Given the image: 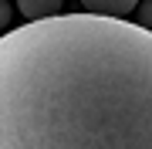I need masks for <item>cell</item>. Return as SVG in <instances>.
I'll use <instances>...</instances> for the list:
<instances>
[{"label": "cell", "instance_id": "cell-1", "mask_svg": "<svg viewBox=\"0 0 152 149\" xmlns=\"http://www.w3.org/2000/svg\"><path fill=\"white\" fill-rule=\"evenodd\" d=\"M0 149H152V31L88 10L7 31Z\"/></svg>", "mask_w": 152, "mask_h": 149}, {"label": "cell", "instance_id": "cell-3", "mask_svg": "<svg viewBox=\"0 0 152 149\" xmlns=\"http://www.w3.org/2000/svg\"><path fill=\"white\" fill-rule=\"evenodd\" d=\"M64 0H17V10L27 21H44V17H54L61 10Z\"/></svg>", "mask_w": 152, "mask_h": 149}, {"label": "cell", "instance_id": "cell-5", "mask_svg": "<svg viewBox=\"0 0 152 149\" xmlns=\"http://www.w3.org/2000/svg\"><path fill=\"white\" fill-rule=\"evenodd\" d=\"M7 21H10V7H7V0H0V31L7 27Z\"/></svg>", "mask_w": 152, "mask_h": 149}, {"label": "cell", "instance_id": "cell-2", "mask_svg": "<svg viewBox=\"0 0 152 149\" xmlns=\"http://www.w3.org/2000/svg\"><path fill=\"white\" fill-rule=\"evenodd\" d=\"M81 7L88 14H102V17H129L139 7V0H81Z\"/></svg>", "mask_w": 152, "mask_h": 149}, {"label": "cell", "instance_id": "cell-4", "mask_svg": "<svg viewBox=\"0 0 152 149\" xmlns=\"http://www.w3.org/2000/svg\"><path fill=\"white\" fill-rule=\"evenodd\" d=\"M142 27L152 31V0H145V4H142Z\"/></svg>", "mask_w": 152, "mask_h": 149}]
</instances>
